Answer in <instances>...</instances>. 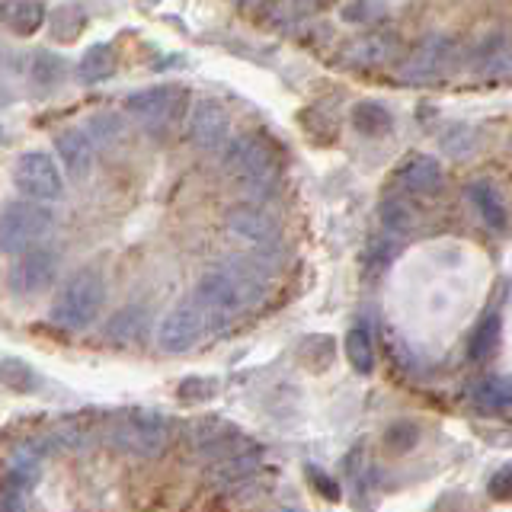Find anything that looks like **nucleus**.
Wrapping results in <instances>:
<instances>
[{
	"label": "nucleus",
	"mask_w": 512,
	"mask_h": 512,
	"mask_svg": "<svg viewBox=\"0 0 512 512\" xmlns=\"http://www.w3.org/2000/svg\"><path fill=\"white\" fill-rule=\"evenodd\" d=\"M269 292V272H263L250 256H237L215 269H208L199 279L192 301L212 317L215 327H224L228 320L253 311Z\"/></svg>",
	"instance_id": "1"
},
{
	"label": "nucleus",
	"mask_w": 512,
	"mask_h": 512,
	"mask_svg": "<svg viewBox=\"0 0 512 512\" xmlns=\"http://www.w3.org/2000/svg\"><path fill=\"white\" fill-rule=\"evenodd\" d=\"M224 170L250 192L253 199H269L279 189V164L260 135H240L224 144Z\"/></svg>",
	"instance_id": "2"
},
{
	"label": "nucleus",
	"mask_w": 512,
	"mask_h": 512,
	"mask_svg": "<svg viewBox=\"0 0 512 512\" xmlns=\"http://www.w3.org/2000/svg\"><path fill=\"white\" fill-rule=\"evenodd\" d=\"M103 276L96 269H77L74 276L58 288L52 301V320L68 330H84L90 327L96 314L103 311Z\"/></svg>",
	"instance_id": "3"
},
{
	"label": "nucleus",
	"mask_w": 512,
	"mask_h": 512,
	"mask_svg": "<svg viewBox=\"0 0 512 512\" xmlns=\"http://www.w3.org/2000/svg\"><path fill=\"white\" fill-rule=\"evenodd\" d=\"M116 448L138 458H160L170 445V420L157 410H125L109 426Z\"/></svg>",
	"instance_id": "4"
},
{
	"label": "nucleus",
	"mask_w": 512,
	"mask_h": 512,
	"mask_svg": "<svg viewBox=\"0 0 512 512\" xmlns=\"http://www.w3.org/2000/svg\"><path fill=\"white\" fill-rule=\"evenodd\" d=\"M461 52L458 42H452L448 36H426L413 52L400 61L397 68V80L400 84H445V77H452L461 64Z\"/></svg>",
	"instance_id": "5"
},
{
	"label": "nucleus",
	"mask_w": 512,
	"mask_h": 512,
	"mask_svg": "<svg viewBox=\"0 0 512 512\" xmlns=\"http://www.w3.org/2000/svg\"><path fill=\"white\" fill-rule=\"evenodd\" d=\"M52 228H55L52 208H45L36 199L10 202L0 212V253H23L39 247L52 234Z\"/></svg>",
	"instance_id": "6"
},
{
	"label": "nucleus",
	"mask_w": 512,
	"mask_h": 512,
	"mask_svg": "<svg viewBox=\"0 0 512 512\" xmlns=\"http://www.w3.org/2000/svg\"><path fill=\"white\" fill-rule=\"evenodd\" d=\"M212 317H208L196 301H183L176 304V308L160 320V330H157V346L164 352H173V356H180V352H189L196 346L205 330H212Z\"/></svg>",
	"instance_id": "7"
},
{
	"label": "nucleus",
	"mask_w": 512,
	"mask_h": 512,
	"mask_svg": "<svg viewBox=\"0 0 512 512\" xmlns=\"http://www.w3.org/2000/svg\"><path fill=\"white\" fill-rule=\"evenodd\" d=\"M189 448L196 452L205 464L221 461L234 452H244L253 442L240 432L237 426H231L228 420H218V416H205V420H196L186 432Z\"/></svg>",
	"instance_id": "8"
},
{
	"label": "nucleus",
	"mask_w": 512,
	"mask_h": 512,
	"mask_svg": "<svg viewBox=\"0 0 512 512\" xmlns=\"http://www.w3.org/2000/svg\"><path fill=\"white\" fill-rule=\"evenodd\" d=\"M186 103V93L180 87H148V90H138L125 100L128 112L151 132H160V128H170L176 119H180Z\"/></svg>",
	"instance_id": "9"
},
{
	"label": "nucleus",
	"mask_w": 512,
	"mask_h": 512,
	"mask_svg": "<svg viewBox=\"0 0 512 512\" xmlns=\"http://www.w3.org/2000/svg\"><path fill=\"white\" fill-rule=\"evenodd\" d=\"M13 183L26 199H36V202H52L64 192V180L58 173V164L42 151H29L16 160Z\"/></svg>",
	"instance_id": "10"
},
{
	"label": "nucleus",
	"mask_w": 512,
	"mask_h": 512,
	"mask_svg": "<svg viewBox=\"0 0 512 512\" xmlns=\"http://www.w3.org/2000/svg\"><path fill=\"white\" fill-rule=\"evenodd\" d=\"M58 253L48 250V247H32V250H23L20 260L13 263L10 269V288L13 295L20 298H36L42 292L55 285L58 279Z\"/></svg>",
	"instance_id": "11"
},
{
	"label": "nucleus",
	"mask_w": 512,
	"mask_h": 512,
	"mask_svg": "<svg viewBox=\"0 0 512 512\" xmlns=\"http://www.w3.org/2000/svg\"><path fill=\"white\" fill-rule=\"evenodd\" d=\"M186 138L202 151H218L231 141V116L218 100H196L189 109Z\"/></svg>",
	"instance_id": "12"
},
{
	"label": "nucleus",
	"mask_w": 512,
	"mask_h": 512,
	"mask_svg": "<svg viewBox=\"0 0 512 512\" xmlns=\"http://www.w3.org/2000/svg\"><path fill=\"white\" fill-rule=\"evenodd\" d=\"M228 231L253 247H279L282 244V224L260 205H234L228 218Z\"/></svg>",
	"instance_id": "13"
},
{
	"label": "nucleus",
	"mask_w": 512,
	"mask_h": 512,
	"mask_svg": "<svg viewBox=\"0 0 512 512\" xmlns=\"http://www.w3.org/2000/svg\"><path fill=\"white\" fill-rule=\"evenodd\" d=\"M397 189H404L407 196L416 199H436L445 189V170L436 157L429 154H410L404 164L394 170Z\"/></svg>",
	"instance_id": "14"
},
{
	"label": "nucleus",
	"mask_w": 512,
	"mask_h": 512,
	"mask_svg": "<svg viewBox=\"0 0 512 512\" xmlns=\"http://www.w3.org/2000/svg\"><path fill=\"white\" fill-rule=\"evenodd\" d=\"M397 58V39L391 32H365L362 39L343 48V64L356 71H375Z\"/></svg>",
	"instance_id": "15"
},
{
	"label": "nucleus",
	"mask_w": 512,
	"mask_h": 512,
	"mask_svg": "<svg viewBox=\"0 0 512 512\" xmlns=\"http://www.w3.org/2000/svg\"><path fill=\"white\" fill-rule=\"evenodd\" d=\"M260 464H263L260 448L250 445V448H244V452H234L228 458L208 464V480H212L218 490H237V487L250 484V480L256 477V471H260Z\"/></svg>",
	"instance_id": "16"
},
{
	"label": "nucleus",
	"mask_w": 512,
	"mask_h": 512,
	"mask_svg": "<svg viewBox=\"0 0 512 512\" xmlns=\"http://www.w3.org/2000/svg\"><path fill=\"white\" fill-rule=\"evenodd\" d=\"M468 202L477 212V218L487 224L493 234H503L509 228V212H506V199L503 192L496 189L490 180H474L468 183Z\"/></svg>",
	"instance_id": "17"
},
{
	"label": "nucleus",
	"mask_w": 512,
	"mask_h": 512,
	"mask_svg": "<svg viewBox=\"0 0 512 512\" xmlns=\"http://www.w3.org/2000/svg\"><path fill=\"white\" fill-rule=\"evenodd\" d=\"M55 148L61 164L68 167L74 180H84L93 167V138L84 128H64L61 135H55Z\"/></svg>",
	"instance_id": "18"
},
{
	"label": "nucleus",
	"mask_w": 512,
	"mask_h": 512,
	"mask_svg": "<svg viewBox=\"0 0 512 512\" xmlns=\"http://www.w3.org/2000/svg\"><path fill=\"white\" fill-rule=\"evenodd\" d=\"M378 221H381V228L388 231L391 237H407V234H413L420 215H416V208H413L407 192L394 189V192H388V196H381V202H378Z\"/></svg>",
	"instance_id": "19"
},
{
	"label": "nucleus",
	"mask_w": 512,
	"mask_h": 512,
	"mask_svg": "<svg viewBox=\"0 0 512 512\" xmlns=\"http://www.w3.org/2000/svg\"><path fill=\"white\" fill-rule=\"evenodd\" d=\"M474 71L487 80H512V42L503 36H493L474 52Z\"/></svg>",
	"instance_id": "20"
},
{
	"label": "nucleus",
	"mask_w": 512,
	"mask_h": 512,
	"mask_svg": "<svg viewBox=\"0 0 512 512\" xmlns=\"http://www.w3.org/2000/svg\"><path fill=\"white\" fill-rule=\"evenodd\" d=\"M471 404L484 413H512V375H487L471 388Z\"/></svg>",
	"instance_id": "21"
},
{
	"label": "nucleus",
	"mask_w": 512,
	"mask_h": 512,
	"mask_svg": "<svg viewBox=\"0 0 512 512\" xmlns=\"http://www.w3.org/2000/svg\"><path fill=\"white\" fill-rule=\"evenodd\" d=\"M349 122H352V128H356L359 135L375 138V135H388L391 132L394 116H391V109L384 106V103H378V100H362V103L352 106Z\"/></svg>",
	"instance_id": "22"
},
{
	"label": "nucleus",
	"mask_w": 512,
	"mask_h": 512,
	"mask_svg": "<svg viewBox=\"0 0 512 512\" xmlns=\"http://www.w3.org/2000/svg\"><path fill=\"white\" fill-rule=\"evenodd\" d=\"M112 74H116V48L106 42L90 45L77 64V77L84 80V84H103Z\"/></svg>",
	"instance_id": "23"
},
{
	"label": "nucleus",
	"mask_w": 512,
	"mask_h": 512,
	"mask_svg": "<svg viewBox=\"0 0 512 512\" xmlns=\"http://www.w3.org/2000/svg\"><path fill=\"white\" fill-rule=\"evenodd\" d=\"M0 20L13 29L16 36H36L45 23V4L42 0H13V4L0 13Z\"/></svg>",
	"instance_id": "24"
},
{
	"label": "nucleus",
	"mask_w": 512,
	"mask_h": 512,
	"mask_svg": "<svg viewBox=\"0 0 512 512\" xmlns=\"http://www.w3.org/2000/svg\"><path fill=\"white\" fill-rule=\"evenodd\" d=\"M148 333V311L138 308V304H128V308L116 311L106 324V336L116 343H135Z\"/></svg>",
	"instance_id": "25"
},
{
	"label": "nucleus",
	"mask_w": 512,
	"mask_h": 512,
	"mask_svg": "<svg viewBox=\"0 0 512 512\" xmlns=\"http://www.w3.org/2000/svg\"><path fill=\"white\" fill-rule=\"evenodd\" d=\"M500 336H503V320H500V314H487L474 327V333H471L468 356L474 362H487L493 352H496V346H500Z\"/></svg>",
	"instance_id": "26"
},
{
	"label": "nucleus",
	"mask_w": 512,
	"mask_h": 512,
	"mask_svg": "<svg viewBox=\"0 0 512 512\" xmlns=\"http://www.w3.org/2000/svg\"><path fill=\"white\" fill-rule=\"evenodd\" d=\"M343 349H346L349 365L356 368L359 375L375 372V343H372V336H368L365 327H352L343 340Z\"/></svg>",
	"instance_id": "27"
},
{
	"label": "nucleus",
	"mask_w": 512,
	"mask_h": 512,
	"mask_svg": "<svg viewBox=\"0 0 512 512\" xmlns=\"http://www.w3.org/2000/svg\"><path fill=\"white\" fill-rule=\"evenodd\" d=\"M0 378L7 381V388L20 391V394L36 391V372H32L23 359H4V362H0Z\"/></svg>",
	"instance_id": "28"
},
{
	"label": "nucleus",
	"mask_w": 512,
	"mask_h": 512,
	"mask_svg": "<svg viewBox=\"0 0 512 512\" xmlns=\"http://www.w3.org/2000/svg\"><path fill=\"white\" fill-rule=\"evenodd\" d=\"M416 442H420V426L410 420L391 423L388 432H384V445H388L391 452H410Z\"/></svg>",
	"instance_id": "29"
},
{
	"label": "nucleus",
	"mask_w": 512,
	"mask_h": 512,
	"mask_svg": "<svg viewBox=\"0 0 512 512\" xmlns=\"http://www.w3.org/2000/svg\"><path fill=\"white\" fill-rule=\"evenodd\" d=\"M87 16L80 13L77 7H61L55 13V39L61 42H74L77 39V29H84Z\"/></svg>",
	"instance_id": "30"
},
{
	"label": "nucleus",
	"mask_w": 512,
	"mask_h": 512,
	"mask_svg": "<svg viewBox=\"0 0 512 512\" xmlns=\"http://www.w3.org/2000/svg\"><path fill=\"white\" fill-rule=\"evenodd\" d=\"M487 493L493 500H512V461L503 464L500 471H493L487 480Z\"/></svg>",
	"instance_id": "31"
},
{
	"label": "nucleus",
	"mask_w": 512,
	"mask_h": 512,
	"mask_svg": "<svg viewBox=\"0 0 512 512\" xmlns=\"http://www.w3.org/2000/svg\"><path fill=\"white\" fill-rule=\"evenodd\" d=\"M308 477H311L314 484L320 487V493H327L330 500H340V493H336V484H333V480H330L327 474H320L317 468H308Z\"/></svg>",
	"instance_id": "32"
}]
</instances>
